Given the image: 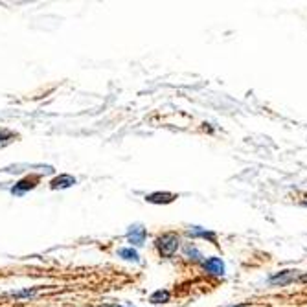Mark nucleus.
Returning <instances> with one entry per match:
<instances>
[{"instance_id":"8","label":"nucleus","mask_w":307,"mask_h":307,"mask_svg":"<svg viewBox=\"0 0 307 307\" xmlns=\"http://www.w3.org/2000/svg\"><path fill=\"white\" fill-rule=\"evenodd\" d=\"M149 203H171L173 195L171 193H153V195H147Z\"/></svg>"},{"instance_id":"13","label":"nucleus","mask_w":307,"mask_h":307,"mask_svg":"<svg viewBox=\"0 0 307 307\" xmlns=\"http://www.w3.org/2000/svg\"><path fill=\"white\" fill-rule=\"evenodd\" d=\"M6 136H11V134H9V133H0V140L6 138Z\"/></svg>"},{"instance_id":"2","label":"nucleus","mask_w":307,"mask_h":307,"mask_svg":"<svg viewBox=\"0 0 307 307\" xmlns=\"http://www.w3.org/2000/svg\"><path fill=\"white\" fill-rule=\"evenodd\" d=\"M127 238H129V241L133 245L140 246V245H144V241H146V228L142 224H134L127 232Z\"/></svg>"},{"instance_id":"14","label":"nucleus","mask_w":307,"mask_h":307,"mask_svg":"<svg viewBox=\"0 0 307 307\" xmlns=\"http://www.w3.org/2000/svg\"><path fill=\"white\" fill-rule=\"evenodd\" d=\"M105 307H118V306H105Z\"/></svg>"},{"instance_id":"10","label":"nucleus","mask_w":307,"mask_h":307,"mask_svg":"<svg viewBox=\"0 0 307 307\" xmlns=\"http://www.w3.org/2000/svg\"><path fill=\"white\" fill-rule=\"evenodd\" d=\"M9 296H15V298H31L37 294L35 289H26V291H9Z\"/></svg>"},{"instance_id":"1","label":"nucleus","mask_w":307,"mask_h":307,"mask_svg":"<svg viewBox=\"0 0 307 307\" xmlns=\"http://www.w3.org/2000/svg\"><path fill=\"white\" fill-rule=\"evenodd\" d=\"M156 246H158L162 256H173L175 250L179 248V238L173 234H164L156 239Z\"/></svg>"},{"instance_id":"7","label":"nucleus","mask_w":307,"mask_h":307,"mask_svg":"<svg viewBox=\"0 0 307 307\" xmlns=\"http://www.w3.org/2000/svg\"><path fill=\"white\" fill-rule=\"evenodd\" d=\"M35 186V181H30V179H26V181H22V182H19L17 186H15L11 191H13L15 195H22L26 189H31Z\"/></svg>"},{"instance_id":"12","label":"nucleus","mask_w":307,"mask_h":307,"mask_svg":"<svg viewBox=\"0 0 307 307\" xmlns=\"http://www.w3.org/2000/svg\"><path fill=\"white\" fill-rule=\"evenodd\" d=\"M186 254H188V256H189V254H193V256H197V259L201 258V254H199V252H197L193 246H188V248H186Z\"/></svg>"},{"instance_id":"3","label":"nucleus","mask_w":307,"mask_h":307,"mask_svg":"<svg viewBox=\"0 0 307 307\" xmlns=\"http://www.w3.org/2000/svg\"><path fill=\"white\" fill-rule=\"evenodd\" d=\"M206 273L214 274V276H223L224 274V263L221 258H208L203 263Z\"/></svg>"},{"instance_id":"11","label":"nucleus","mask_w":307,"mask_h":307,"mask_svg":"<svg viewBox=\"0 0 307 307\" xmlns=\"http://www.w3.org/2000/svg\"><path fill=\"white\" fill-rule=\"evenodd\" d=\"M169 300V293L168 291H156L154 294H151V302L153 304H164V302Z\"/></svg>"},{"instance_id":"9","label":"nucleus","mask_w":307,"mask_h":307,"mask_svg":"<svg viewBox=\"0 0 307 307\" xmlns=\"http://www.w3.org/2000/svg\"><path fill=\"white\" fill-rule=\"evenodd\" d=\"M118 256L123 259H129V261H138V252L134 250L133 246H129V248H120Z\"/></svg>"},{"instance_id":"4","label":"nucleus","mask_w":307,"mask_h":307,"mask_svg":"<svg viewBox=\"0 0 307 307\" xmlns=\"http://www.w3.org/2000/svg\"><path fill=\"white\" fill-rule=\"evenodd\" d=\"M296 278V271H283V273L276 274V276H273V278L269 279L273 285H287L289 281H293V279Z\"/></svg>"},{"instance_id":"6","label":"nucleus","mask_w":307,"mask_h":307,"mask_svg":"<svg viewBox=\"0 0 307 307\" xmlns=\"http://www.w3.org/2000/svg\"><path fill=\"white\" fill-rule=\"evenodd\" d=\"M189 236H201V238H208L212 243H215V234L214 232H208V230H204V228H201V226H189V230H188Z\"/></svg>"},{"instance_id":"5","label":"nucleus","mask_w":307,"mask_h":307,"mask_svg":"<svg viewBox=\"0 0 307 307\" xmlns=\"http://www.w3.org/2000/svg\"><path fill=\"white\" fill-rule=\"evenodd\" d=\"M72 184H76V179L74 177H70V175H61V177H57L52 181V188L57 189V188H70Z\"/></svg>"},{"instance_id":"15","label":"nucleus","mask_w":307,"mask_h":307,"mask_svg":"<svg viewBox=\"0 0 307 307\" xmlns=\"http://www.w3.org/2000/svg\"><path fill=\"white\" fill-rule=\"evenodd\" d=\"M239 307H243V306H239Z\"/></svg>"}]
</instances>
